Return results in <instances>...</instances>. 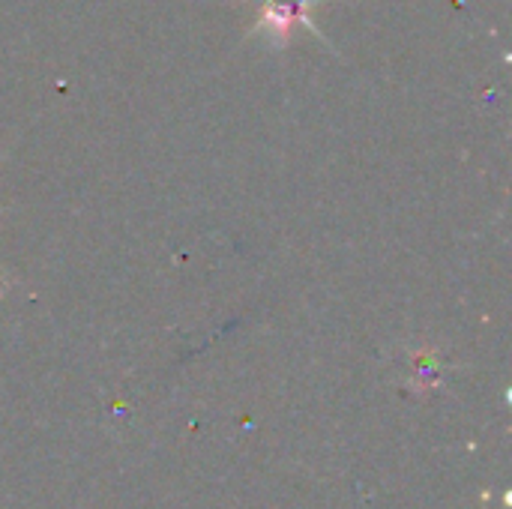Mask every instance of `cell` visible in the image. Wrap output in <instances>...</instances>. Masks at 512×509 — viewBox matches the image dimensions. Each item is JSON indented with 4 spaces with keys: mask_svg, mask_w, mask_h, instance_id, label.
I'll use <instances>...</instances> for the list:
<instances>
[{
    "mask_svg": "<svg viewBox=\"0 0 512 509\" xmlns=\"http://www.w3.org/2000/svg\"><path fill=\"white\" fill-rule=\"evenodd\" d=\"M324 0H261V15L255 21V27L249 33H264L270 42L276 45H288V39L294 36L297 27H309L315 36H321V30L312 21V6H318Z\"/></svg>",
    "mask_w": 512,
    "mask_h": 509,
    "instance_id": "1",
    "label": "cell"
}]
</instances>
